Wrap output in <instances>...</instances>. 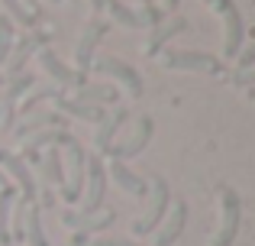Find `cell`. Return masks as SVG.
Listing matches in <instances>:
<instances>
[{"label":"cell","mask_w":255,"mask_h":246,"mask_svg":"<svg viewBox=\"0 0 255 246\" xmlns=\"http://www.w3.org/2000/svg\"><path fill=\"white\" fill-rule=\"evenodd\" d=\"M158 62L168 71H200V75H226V62L210 52H194V49H162Z\"/></svg>","instance_id":"obj_1"},{"label":"cell","mask_w":255,"mask_h":246,"mask_svg":"<svg viewBox=\"0 0 255 246\" xmlns=\"http://www.w3.org/2000/svg\"><path fill=\"white\" fill-rule=\"evenodd\" d=\"M62 159L68 162V175H65V185L58 188V198L68 204H78L84 195V175H87V152L78 143V136L68 146H62Z\"/></svg>","instance_id":"obj_2"},{"label":"cell","mask_w":255,"mask_h":246,"mask_svg":"<svg viewBox=\"0 0 255 246\" xmlns=\"http://www.w3.org/2000/svg\"><path fill=\"white\" fill-rule=\"evenodd\" d=\"M204 3L220 16V26H223V55L236 58L239 49L246 45V23L239 16L236 3L233 0H204Z\"/></svg>","instance_id":"obj_3"},{"label":"cell","mask_w":255,"mask_h":246,"mask_svg":"<svg viewBox=\"0 0 255 246\" xmlns=\"http://www.w3.org/2000/svg\"><path fill=\"white\" fill-rule=\"evenodd\" d=\"M149 211H145L139 221H132V237H145V234H152V230H158V224L165 221V214H168V208H171V188H168V182H165L162 175H155L149 182Z\"/></svg>","instance_id":"obj_4"},{"label":"cell","mask_w":255,"mask_h":246,"mask_svg":"<svg viewBox=\"0 0 255 246\" xmlns=\"http://www.w3.org/2000/svg\"><path fill=\"white\" fill-rule=\"evenodd\" d=\"M239 221H243V204L233 188H220V230L213 234L210 246H233L239 234Z\"/></svg>","instance_id":"obj_5"},{"label":"cell","mask_w":255,"mask_h":246,"mask_svg":"<svg viewBox=\"0 0 255 246\" xmlns=\"http://www.w3.org/2000/svg\"><path fill=\"white\" fill-rule=\"evenodd\" d=\"M104 195H107V165L104 159L94 152L87 156V175H84V195H81V214L84 217H94L104 204Z\"/></svg>","instance_id":"obj_6"},{"label":"cell","mask_w":255,"mask_h":246,"mask_svg":"<svg viewBox=\"0 0 255 246\" xmlns=\"http://www.w3.org/2000/svg\"><path fill=\"white\" fill-rule=\"evenodd\" d=\"M91 71H94V75H107V78H113V81H120L129 97H142V91H145L142 75H139L129 62H123V58H117V55H100V58H94Z\"/></svg>","instance_id":"obj_7"},{"label":"cell","mask_w":255,"mask_h":246,"mask_svg":"<svg viewBox=\"0 0 255 246\" xmlns=\"http://www.w3.org/2000/svg\"><path fill=\"white\" fill-rule=\"evenodd\" d=\"M49 39H52V32H45V29H29V32H23V36L13 42L10 55H6V62H3L6 78L23 75V65L29 62V58L36 55L39 49H49ZM6 78H3V81H6Z\"/></svg>","instance_id":"obj_8"},{"label":"cell","mask_w":255,"mask_h":246,"mask_svg":"<svg viewBox=\"0 0 255 246\" xmlns=\"http://www.w3.org/2000/svg\"><path fill=\"white\" fill-rule=\"evenodd\" d=\"M107 29H110V23H104V19H91V23L81 29V36H78V42H75V52H71V55H75V71L78 75L87 78L94 58H97V45L104 42Z\"/></svg>","instance_id":"obj_9"},{"label":"cell","mask_w":255,"mask_h":246,"mask_svg":"<svg viewBox=\"0 0 255 246\" xmlns=\"http://www.w3.org/2000/svg\"><path fill=\"white\" fill-rule=\"evenodd\" d=\"M29 88H36V75H29V71L6 78L3 97H0V133H10L13 130V120H16V104H19V97H23Z\"/></svg>","instance_id":"obj_10"},{"label":"cell","mask_w":255,"mask_h":246,"mask_svg":"<svg viewBox=\"0 0 255 246\" xmlns=\"http://www.w3.org/2000/svg\"><path fill=\"white\" fill-rule=\"evenodd\" d=\"M36 62H39V68H42V75L49 78L55 88H62V91H65V88L75 91V88H81V84H87V78L78 75L71 65H65L52 49H39V52H36Z\"/></svg>","instance_id":"obj_11"},{"label":"cell","mask_w":255,"mask_h":246,"mask_svg":"<svg viewBox=\"0 0 255 246\" xmlns=\"http://www.w3.org/2000/svg\"><path fill=\"white\" fill-rule=\"evenodd\" d=\"M0 169H6L10 172V178L16 185V195H19V201L23 204H36V178H32V172H29V165L23 162V156H16V152H10V149H0Z\"/></svg>","instance_id":"obj_12"},{"label":"cell","mask_w":255,"mask_h":246,"mask_svg":"<svg viewBox=\"0 0 255 246\" xmlns=\"http://www.w3.org/2000/svg\"><path fill=\"white\" fill-rule=\"evenodd\" d=\"M152 136H155V120H152V117H139V120H136V130H132L126 139L113 143L107 152H110V159H120V162H126V159L139 156V152H142L145 146L152 143Z\"/></svg>","instance_id":"obj_13"},{"label":"cell","mask_w":255,"mask_h":246,"mask_svg":"<svg viewBox=\"0 0 255 246\" xmlns=\"http://www.w3.org/2000/svg\"><path fill=\"white\" fill-rule=\"evenodd\" d=\"M184 224H187V201L171 198V208H168V214H165V221L158 224L152 246H174L181 240V234H184Z\"/></svg>","instance_id":"obj_14"},{"label":"cell","mask_w":255,"mask_h":246,"mask_svg":"<svg viewBox=\"0 0 255 246\" xmlns=\"http://www.w3.org/2000/svg\"><path fill=\"white\" fill-rule=\"evenodd\" d=\"M62 224L68 230H75V234H100V230H107V227H113L117 224V211H104L100 208L94 217H84L81 211H62Z\"/></svg>","instance_id":"obj_15"},{"label":"cell","mask_w":255,"mask_h":246,"mask_svg":"<svg viewBox=\"0 0 255 246\" xmlns=\"http://www.w3.org/2000/svg\"><path fill=\"white\" fill-rule=\"evenodd\" d=\"M39 130H68V126H65V117L55 114V110H32V114L23 117V120L13 123V136L16 139H26V136H32V133H39Z\"/></svg>","instance_id":"obj_16"},{"label":"cell","mask_w":255,"mask_h":246,"mask_svg":"<svg viewBox=\"0 0 255 246\" xmlns=\"http://www.w3.org/2000/svg\"><path fill=\"white\" fill-rule=\"evenodd\" d=\"M187 29V19L184 16H171V19H162L155 29H149V39L142 42V55H158L165 49V42Z\"/></svg>","instance_id":"obj_17"},{"label":"cell","mask_w":255,"mask_h":246,"mask_svg":"<svg viewBox=\"0 0 255 246\" xmlns=\"http://www.w3.org/2000/svg\"><path fill=\"white\" fill-rule=\"evenodd\" d=\"M36 185H49V188H62L65 185V159H62L58 146H49L39 156V182Z\"/></svg>","instance_id":"obj_18"},{"label":"cell","mask_w":255,"mask_h":246,"mask_svg":"<svg viewBox=\"0 0 255 246\" xmlns=\"http://www.w3.org/2000/svg\"><path fill=\"white\" fill-rule=\"evenodd\" d=\"M107 178H113V182H117L126 195H132V198H145V195H149V182H145L142 175H136V172H129L126 162H120V159H110V165H107Z\"/></svg>","instance_id":"obj_19"},{"label":"cell","mask_w":255,"mask_h":246,"mask_svg":"<svg viewBox=\"0 0 255 246\" xmlns=\"http://www.w3.org/2000/svg\"><path fill=\"white\" fill-rule=\"evenodd\" d=\"M126 107H113L107 110V117L97 123V133H94V152H107L113 146V136L120 133V126L126 123Z\"/></svg>","instance_id":"obj_20"},{"label":"cell","mask_w":255,"mask_h":246,"mask_svg":"<svg viewBox=\"0 0 255 246\" xmlns=\"http://www.w3.org/2000/svg\"><path fill=\"white\" fill-rule=\"evenodd\" d=\"M104 10L110 13V19H113V23H120L123 29H155V23H152L142 10H132V6L120 3V0H107Z\"/></svg>","instance_id":"obj_21"},{"label":"cell","mask_w":255,"mask_h":246,"mask_svg":"<svg viewBox=\"0 0 255 246\" xmlns=\"http://www.w3.org/2000/svg\"><path fill=\"white\" fill-rule=\"evenodd\" d=\"M71 101H78V104H94V107H104V104H117L120 101V88L117 84H107V81H100V84H81V88L71 94Z\"/></svg>","instance_id":"obj_22"},{"label":"cell","mask_w":255,"mask_h":246,"mask_svg":"<svg viewBox=\"0 0 255 246\" xmlns=\"http://www.w3.org/2000/svg\"><path fill=\"white\" fill-rule=\"evenodd\" d=\"M23 240L29 246H49V237H45V227H42V208H39V204H26Z\"/></svg>","instance_id":"obj_23"},{"label":"cell","mask_w":255,"mask_h":246,"mask_svg":"<svg viewBox=\"0 0 255 246\" xmlns=\"http://www.w3.org/2000/svg\"><path fill=\"white\" fill-rule=\"evenodd\" d=\"M16 198L19 195H16L13 185L0 188V246H13V240H10V208H13Z\"/></svg>","instance_id":"obj_24"},{"label":"cell","mask_w":255,"mask_h":246,"mask_svg":"<svg viewBox=\"0 0 255 246\" xmlns=\"http://www.w3.org/2000/svg\"><path fill=\"white\" fill-rule=\"evenodd\" d=\"M0 3H3V10H6L3 16L10 19L13 26L19 23V26H23L26 32H29V29H36V26H39V16H32V13H26V10H23V3H19V0H0Z\"/></svg>","instance_id":"obj_25"},{"label":"cell","mask_w":255,"mask_h":246,"mask_svg":"<svg viewBox=\"0 0 255 246\" xmlns=\"http://www.w3.org/2000/svg\"><path fill=\"white\" fill-rule=\"evenodd\" d=\"M13 42H16V26L0 13V68H3V62H6V55H10Z\"/></svg>","instance_id":"obj_26"},{"label":"cell","mask_w":255,"mask_h":246,"mask_svg":"<svg viewBox=\"0 0 255 246\" xmlns=\"http://www.w3.org/2000/svg\"><path fill=\"white\" fill-rule=\"evenodd\" d=\"M252 65H255V42H249V45H243V49H239L236 71H246V68H252Z\"/></svg>","instance_id":"obj_27"},{"label":"cell","mask_w":255,"mask_h":246,"mask_svg":"<svg viewBox=\"0 0 255 246\" xmlns=\"http://www.w3.org/2000/svg\"><path fill=\"white\" fill-rule=\"evenodd\" d=\"M233 84H236V88H252L255 84V65L246 68V71H233Z\"/></svg>","instance_id":"obj_28"},{"label":"cell","mask_w":255,"mask_h":246,"mask_svg":"<svg viewBox=\"0 0 255 246\" xmlns=\"http://www.w3.org/2000/svg\"><path fill=\"white\" fill-rule=\"evenodd\" d=\"M87 246H139V243L123 240V237H97V240H91Z\"/></svg>","instance_id":"obj_29"},{"label":"cell","mask_w":255,"mask_h":246,"mask_svg":"<svg viewBox=\"0 0 255 246\" xmlns=\"http://www.w3.org/2000/svg\"><path fill=\"white\" fill-rule=\"evenodd\" d=\"M19 3H23V10H26V13H32V16L42 19V3H39V0H19Z\"/></svg>","instance_id":"obj_30"},{"label":"cell","mask_w":255,"mask_h":246,"mask_svg":"<svg viewBox=\"0 0 255 246\" xmlns=\"http://www.w3.org/2000/svg\"><path fill=\"white\" fill-rule=\"evenodd\" d=\"M87 243H91V237H87V234H75L68 240V246H87Z\"/></svg>","instance_id":"obj_31"},{"label":"cell","mask_w":255,"mask_h":246,"mask_svg":"<svg viewBox=\"0 0 255 246\" xmlns=\"http://www.w3.org/2000/svg\"><path fill=\"white\" fill-rule=\"evenodd\" d=\"M104 6H107V0H91V10H94V13L104 10Z\"/></svg>","instance_id":"obj_32"},{"label":"cell","mask_w":255,"mask_h":246,"mask_svg":"<svg viewBox=\"0 0 255 246\" xmlns=\"http://www.w3.org/2000/svg\"><path fill=\"white\" fill-rule=\"evenodd\" d=\"M178 3H181V0H165V6H168V10H174Z\"/></svg>","instance_id":"obj_33"},{"label":"cell","mask_w":255,"mask_h":246,"mask_svg":"<svg viewBox=\"0 0 255 246\" xmlns=\"http://www.w3.org/2000/svg\"><path fill=\"white\" fill-rule=\"evenodd\" d=\"M6 185H10V182H6V175H3V172H0V188H6Z\"/></svg>","instance_id":"obj_34"},{"label":"cell","mask_w":255,"mask_h":246,"mask_svg":"<svg viewBox=\"0 0 255 246\" xmlns=\"http://www.w3.org/2000/svg\"><path fill=\"white\" fill-rule=\"evenodd\" d=\"M49 3H62V0H49Z\"/></svg>","instance_id":"obj_35"},{"label":"cell","mask_w":255,"mask_h":246,"mask_svg":"<svg viewBox=\"0 0 255 246\" xmlns=\"http://www.w3.org/2000/svg\"><path fill=\"white\" fill-rule=\"evenodd\" d=\"M0 84H3V75H0Z\"/></svg>","instance_id":"obj_36"}]
</instances>
